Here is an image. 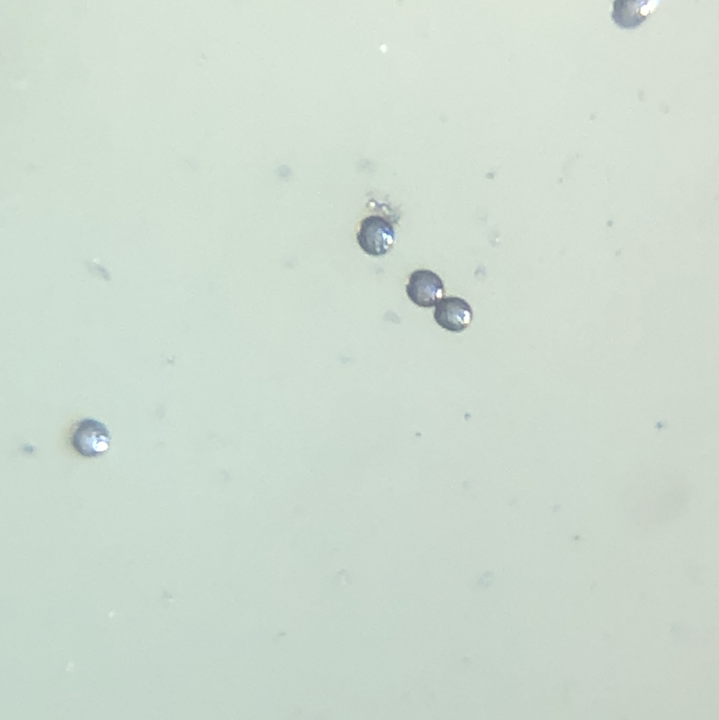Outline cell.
I'll use <instances>...</instances> for the list:
<instances>
[{"mask_svg":"<svg viewBox=\"0 0 719 720\" xmlns=\"http://www.w3.org/2000/svg\"><path fill=\"white\" fill-rule=\"evenodd\" d=\"M111 437L107 426L101 421L85 418L75 425L70 437L74 449L86 458H96L110 446Z\"/></svg>","mask_w":719,"mask_h":720,"instance_id":"1","label":"cell"},{"mask_svg":"<svg viewBox=\"0 0 719 720\" xmlns=\"http://www.w3.org/2000/svg\"><path fill=\"white\" fill-rule=\"evenodd\" d=\"M651 3L644 0H616L611 18L621 28L634 29L647 19L651 12Z\"/></svg>","mask_w":719,"mask_h":720,"instance_id":"5","label":"cell"},{"mask_svg":"<svg viewBox=\"0 0 719 720\" xmlns=\"http://www.w3.org/2000/svg\"><path fill=\"white\" fill-rule=\"evenodd\" d=\"M406 292L414 304L429 308L442 299L445 290L438 274L429 269H417L410 275Z\"/></svg>","mask_w":719,"mask_h":720,"instance_id":"3","label":"cell"},{"mask_svg":"<svg viewBox=\"0 0 719 720\" xmlns=\"http://www.w3.org/2000/svg\"><path fill=\"white\" fill-rule=\"evenodd\" d=\"M356 238L367 255L377 257L385 255L392 248L396 233L393 226L383 217L373 214L362 219Z\"/></svg>","mask_w":719,"mask_h":720,"instance_id":"2","label":"cell"},{"mask_svg":"<svg viewBox=\"0 0 719 720\" xmlns=\"http://www.w3.org/2000/svg\"><path fill=\"white\" fill-rule=\"evenodd\" d=\"M473 317L469 304L459 297H446L435 305L434 318L443 329L460 333L471 323Z\"/></svg>","mask_w":719,"mask_h":720,"instance_id":"4","label":"cell"}]
</instances>
